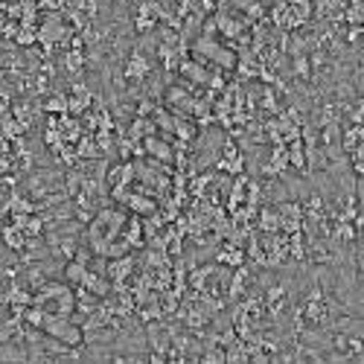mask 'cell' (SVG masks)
Returning a JSON list of instances; mask_svg holds the SVG:
<instances>
[{
    "instance_id": "1",
    "label": "cell",
    "mask_w": 364,
    "mask_h": 364,
    "mask_svg": "<svg viewBox=\"0 0 364 364\" xmlns=\"http://www.w3.org/2000/svg\"><path fill=\"white\" fill-rule=\"evenodd\" d=\"M143 149L149 152L155 160H163V163H172L175 152H172V143L158 137V134H149V137H143Z\"/></svg>"
},
{
    "instance_id": "2",
    "label": "cell",
    "mask_w": 364,
    "mask_h": 364,
    "mask_svg": "<svg viewBox=\"0 0 364 364\" xmlns=\"http://www.w3.org/2000/svg\"><path fill=\"white\" fill-rule=\"evenodd\" d=\"M44 111L50 114H67V96L64 93H56L50 100H44Z\"/></svg>"
}]
</instances>
